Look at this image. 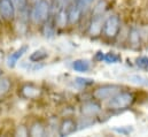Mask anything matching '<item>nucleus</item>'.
<instances>
[{
    "label": "nucleus",
    "instance_id": "f257e3e1",
    "mask_svg": "<svg viewBox=\"0 0 148 137\" xmlns=\"http://www.w3.org/2000/svg\"><path fill=\"white\" fill-rule=\"evenodd\" d=\"M134 99L136 98L132 92L121 90L115 96H112L110 99L107 100V107L112 111L126 109L132 106V104L134 103Z\"/></svg>",
    "mask_w": 148,
    "mask_h": 137
},
{
    "label": "nucleus",
    "instance_id": "f03ea898",
    "mask_svg": "<svg viewBox=\"0 0 148 137\" xmlns=\"http://www.w3.org/2000/svg\"><path fill=\"white\" fill-rule=\"evenodd\" d=\"M51 5L47 0H38L35 2V6L31 9V20L35 23H44L49 16Z\"/></svg>",
    "mask_w": 148,
    "mask_h": 137
},
{
    "label": "nucleus",
    "instance_id": "7ed1b4c3",
    "mask_svg": "<svg viewBox=\"0 0 148 137\" xmlns=\"http://www.w3.org/2000/svg\"><path fill=\"white\" fill-rule=\"evenodd\" d=\"M121 31V17L117 14H111L103 21L102 34L109 39H115Z\"/></svg>",
    "mask_w": 148,
    "mask_h": 137
},
{
    "label": "nucleus",
    "instance_id": "20e7f679",
    "mask_svg": "<svg viewBox=\"0 0 148 137\" xmlns=\"http://www.w3.org/2000/svg\"><path fill=\"white\" fill-rule=\"evenodd\" d=\"M121 90H122V86L118 84H105L97 88L93 91V97L99 102H105L110 99L112 96H115Z\"/></svg>",
    "mask_w": 148,
    "mask_h": 137
},
{
    "label": "nucleus",
    "instance_id": "39448f33",
    "mask_svg": "<svg viewBox=\"0 0 148 137\" xmlns=\"http://www.w3.org/2000/svg\"><path fill=\"white\" fill-rule=\"evenodd\" d=\"M101 111H102V106L97 99L86 102L80 107V113L86 118H95L101 113Z\"/></svg>",
    "mask_w": 148,
    "mask_h": 137
},
{
    "label": "nucleus",
    "instance_id": "423d86ee",
    "mask_svg": "<svg viewBox=\"0 0 148 137\" xmlns=\"http://www.w3.org/2000/svg\"><path fill=\"white\" fill-rule=\"evenodd\" d=\"M16 14V7L12 0H0V15L5 20H13Z\"/></svg>",
    "mask_w": 148,
    "mask_h": 137
},
{
    "label": "nucleus",
    "instance_id": "0eeeda50",
    "mask_svg": "<svg viewBox=\"0 0 148 137\" xmlns=\"http://www.w3.org/2000/svg\"><path fill=\"white\" fill-rule=\"evenodd\" d=\"M141 40H143V35H141L140 29L137 27H131L127 34V43L130 47L138 50L141 46Z\"/></svg>",
    "mask_w": 148,
    "mask_h": 137
},
{
    "label": "nucleus",
    "instance_id": "6e6552de",
    "mask_svg": "<svg viewBox=\"0 0 148 137\" xmlns=\"http://www.w3.org/2000/svg\"><path fill=\"white\" fill-rule=\"evenodd\" d=\"M78 130V123L73 119H66L61 122L59 127V134L60 136H68L74 134L75 131Z\"/></svg>",
    "mask_w": 148,
    "mask_h": 137
},
{
    "label": "nucleus",
    "instance_id": "1a4fd4ad",
    "mask_svg": "<svg viewBox=\"0 0 148 137\" xmlns=\"http://www.w3.org/2000/svg\"><path fill=\"white\" fill-rule=\"evenodd\" d=\"M103 21L105 16L103 15H92L91 23H90V34L92 36H99L102 33V27H103Z\"/></svg>",
    "mask_w": 148,
    "mask_h": 137
},
{
    "label": "nucleus",
    "instance_id": "9d476101",
    "mask_svg": "<svg viewBox=\"0 0 148 137\" xmlns=\"http://www.w3.org/2000/svg\"><path fill=\"white\" fill-rule=\"evenodd\" d=\"M28 50H29V46L28 45H23V46H21L20 48H17L14 53H12L8 58H7V66L9 67V68H14L15 66H16V64L18 62V60L28 52Z\"/></svg>",
    "mask_w": 148,
    "mask_h": 137
},
{
    "label": "nucleus",
    "instance_id": "9b49d317",
    "mask_svg": "<svg viewBox=\"0 0 148 137\" xmlns=\"http://www.w3.org/2000/svg\"><path fill=\"white\" fill-rule=\"evenodd\" d=\"M67 10H68V21H69L70 24L77 23V22L80 20L83 13H84V10H83L76 2H75L73 6H70Z\"/></svg>",
    "mask_w": 148,
    "mask_h": 137
},
{
    "label": "nucleus",
    "instance_id": "f8f14e48",
    "mask_svg": "<svg viewBox=\"0 0 148 137\" xmlns=\"http://www.w3.org/2000/svg\"><path fill=\"white\" fill-rule=\"evenodd\" d=\"M71 67L77 73H87L90 69H91V64L88 60H85V59H77L73 61L71 64Z\"/></svg>",
    "mask_w": 148,
    "mask_h": 137
},
{
    "label": "nucleus",
    "instance_id": "ddd939ff",
    "mask_svg": "<svg viewBox=\"0 0 148 137\" xmlns=\"http://www.w3.org/2000/svg\"><path fill=\"white\" fill-rule=\"evenodd\" d=\"M55 23L60 27H64L67 23H69L67 9H58V13L55 15Z\"/></svg>",
    "mask_w": 148,
    "mask_h": 137
},
{
    "label": "nucleus",
    "instance_id": "4468645a",
    "mask_svg": "<svg viewBox=\"0 0 148 137\" xmlns=\"http://www.w3.org/2000/svg\"><path fill=\"white\" fill-rule=\"evenodd\" d=\"M47 57H48V52L47 51L37 50L29 57V59H30L31 62H40V61H44L45 59H47Z\"/></svg>",
    "mask_w": 148,
    "mask_h": 137
},
{
    "label": "nucleus",
    "instance_id": "2eb2a0df",
    "mask_svg": "<svg viewBox=\"0 0 148 137\" xmlns=\"http://www.w3.org/2000/svg\"><path fill=\"white\" fill-rule=\"evenodd\" d=\"M103 61L108 65L119 64V62H122V57H121V54H117L115 52H108V53H105Z\"/></svg>",
    "mask_w": 148,
    "mask_h": 137
},
{
    "label": "nucleus",
    "instance_id": "dca6fc26",
    "mask_svg": "<svg viewBox=\"0 0 148 137\" xmlns=\"http://www.w3.org/2000/svg\"><path fill=\"white\" fill-rule=\"evenodd\" d=\"M21 92L25 98H35L39 93V89L35 88L34 85H24Z\"/></svg>",
    "mask_w": 148,
    "mask_h": 137
},
{
    "label": "nucleus",
    "instance_id": "f3484780",
    "mask_svg": "<svg viewBox=\"0 0 148 137\" xmlns=\"http://www.w3.org/2000/svg\"><path fill=\"white\" fill-rule=\"evenodd\" d=\"M129 81L132 82V83H134V84H139V85H143V86H148L147 76H143V75H139V74H134V75L129 76Z\"/></svg>",
    "mask_w": 148,
    "mask_h": 137
},
{
    "label": "nucleus",
    "instance_id": "a211bd4d",
    "mask_svg": "<svg viewBox=\"0 0 148 137\" xmlns=\"http://www.w3.org/2000/svg\"><path fill=\"white\" fill-rule=\"evenodd\" d=\"M10 89V81L7 77H0V98L3 97Z\"/></svg>",
    "mask_w": 148,
    "mask_h": 137
},
{
    "label": "nucleus",
    "instance_id": "6ab92c4d",
    "mask_svg": "<svg viewBox=\"0 0 148 137\" xmlns=\"http://www.w3.org/2000/svg\"><path fill=\"white\" fill-rule=\"evenodd\" d=\"M106 7H107V2L105 0H100L93 8L92 10V15H105L106 12Z\"/></svg>",
    "mask_w": 148,
    "mask_h": 137
},
{
    "label": "nucleus",
    "instance_id": "aec40b11",
    "mask_svg": "<svg viewBox=\"0 0 148 137\" xmlns=\"http://www.w3.org/2000/svg\"><path fill=\"white\" fill-rule=\"evenodd\" d=\"M42 35L46 37V38H52L54 37L55 35V28H54V24L52 23H47L44 22V27H42Z\"/></svg>",
    "mask_w": 148,
    "mask_h": 137
},
{
    "label": "nucleus",
    "instance_id": "412c9836",
    "mask_svg": "<svg viewBox=\"0 0 148 137\" xmlns=\"http://www.w3.org/2000/svg\"><path fill=\"white\" fill-rule=\"evenodd\" d=\"M136 66L141 70H148V55H140L136 59Z\"/></svg>",
    "mask_w": 148,
    "mask_h": 137
},
{
    "label": "nucleus",
    "instance_id": "4be33fe9",
    "mask_svg": "<svg viewBox=\"0 0 148 137\" xmlns=\"http://www.w3.org/2000/svg\"><path fill=\"white\" fill-rule=\"evenodd\" d=\"M112 130L119 135H124V136H127L130 134L133 133V127L132 126H122V127H114Z\"/></svg>",
    "mask_w": 148,
    "mask_h": 137
},
{
    "label": "nucleus",
    "instance_id": "5701e85b",
    "mask_svg": "<svg viewBox=\"0 0 148 137\" xmlns=\"http://www.w3.org/2000/svg\"><path fill=\"white\" fill-rule=\"evenodd\" d=\"M75 83L82 88L83 86H90V85L94 84V80L93 78H86V77H76Z\"/></svg>",
    "mask_w": 148,
    "mask_h": 137
},
{
    "label": "nucleus",
    "instance_id": "b1692460",
    "mask_svg": "<svg viewBox=\"0 0 148 137\" xmlns=\"http://www.w3.org/2000/svg\"><path fill=\"white\" fill-rule=\"evenodd\" d=\"M30 134L32 136H44L45 135V129L40 125H34L30 128Z\"/></svg>",
    "mask_w": 148,
    "mask_h": 137
},
{
    "label": "nucleus",
    "instance_id": "393cba45",
    "mask_svg": "<svg viewBox=\"0 0 148 137\" xmlns=\"http://www.w3.org/2000/svg\"><path fill=\"white\" fill-rule=\"evenodd\" d=\"M12 1H13V3L15 5L16 9L18 10V13L28 10V9H27V6H28V0H12Z\"/></svg>",
    "mask_w": 148,
    "mask_h": 137
},
{
    "label": "nucleus",
    "instance_id": "a878e982",
    "mask_svg": "<svg viewBox=\"0 0 148 137\" xmlns=\"http://www.w3.org/2000/svg\"><path fill=\"white\" fill-rule=\"evenodd\" d=\"M83 10H85V9H87L91 5H92V2H93V0H76L75 1Z\"/></svg>",
    "mask_w": 148,
    "mask_h": 137
},
{
    "label": "nucleus",
    "instance_id": "bb28decb",
    "mask_svg": "<svg viewBox=\"0 0 148 137\" xmlns=\"http://www.w3.org/2000/svg\"><path fill=\"white\" fill-rule=\"evenodd\" d=\"M73 0H55V3L58 6V9H66Z\"/></svg>",
    "mask_w": 148,
    "mask_h": 137
},
{
    "label": "nucleus",
    "instance_id": "cd10ccee",
    "mask_svg": "<svg viewBox=\"0 0 148 137\" xmlns=\"http://www.w3.org/2000/svg\"><path fill=\"white\" fill-rule=\"evenodd\" d=\"M103 59H105V53H103L102 51H98V52L95 53V55H94V60H95V61H100V62H102Z\"/></svg>",
    "mask_w": 148,
    "mask_h": 137
},
{
    "label": "nucleus",
    "instance_id": "c85d7f7f",
    "mask_svg": "<svg viewBox=\"0 0 148 137\" xmlns=\"http://www.w3.org/2000/svg\"><path fill=\"white\" fill-rule=\"evenodd\" d=\"M32 1H35V2H36V1H38V0H32Z\"/></svg>",
    "mask_w": 148,
    "mask_h": 137
},
{
    "label": "nucleus",
    "instance_id": "c756f323",
    "mask_svg": "<svg viewBox=\"0 0 148 137\" xmlns=\"http://www.w3.org/2000/svg\"><path fill=\"white\" fill-rule=\"evenodd\" d=\"M0 76H1V70H0Z\"/></svg>",
    "mask_w": 148,
    "mask_h": 137
}]
</instances>
